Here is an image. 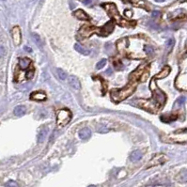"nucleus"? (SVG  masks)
Here are the masks:
<instances>
[{
    "label": "nucleus",
    "mask_w": 187,
    "mask_h": 187,
    "mask_svg": "<svg viewBox=\"0 0 187 187\" xmlns=\"http://www.w3.org/2000/svg\"><path fill=\"white\" fill-rule=\"evenodd\" d=\"M106 74H112V70H111V69H108V71H106Z\"/></svg>",
    "instance_id": "obj_33"
},
{
    "label": "nucleus",
    "mask_w": 187,
    "mask_h": 187,
    "mask_svg": "<svg viewBox=\"0 0 187 187\" xmlns=\"http://www.w3.org/2000/svg\"><path fill=\"white\" fill-rule=\"evenodd\" d=\"M185 100H186V98L184 96H181L180 98H178L177 101L175 102V104H174V107H176V108L181 107V106L184 104Z\"/></svg>",
    "instance_id": "obj_20"
},
{
    "label": "nucleus",
    "mask_w": 187,
    "mask_h": 187,
    "mask_svg": "<svg viewBox=\"0 0 187 187\" xmlns=\"http://www.w3.org/2000/svg\"><path fill=\"white\" fill-rule=\"evenodd\" d=\"M48 134V129L47 128H42L39 134H38V143H43L45 141L46 137H47Z\"/></svg>",
    "instance_id": "obj_15"
},
{
    "label": "nucleus",
    "mask_w": 187,
    "mask_h": 187,
    "mask_svg": "<svg viewBox=\"0 0 187 187\" xmlns=\"http://www.w3.org/2000/svg\"><path fill=\"white\" fill-rule=\"evenodd\" d=\"M30 99L34 101H44L46 99V94L43 91H34L30 95Z\"/></svg>",
    "instance_id": "obj_10"
},
{
    "label": "nucleus",
    "mask_w": 187,
    "mask_h": 187,
    "mask_svg": "<svg viewBox=\"0 0 187 187\" xmlns=\"http://www.w3.org/2000/svg\"><path fill=\"white\" fill-rule=\"evenodd\" d=\"M74 15L79 20H83V21H88L90 18L86 12H85L83 10H77L74 12Z\"/></svg>",
    "instance_id": "obj_11"
},
{
    "label": "nucleus",
    "mask_w": 187,
    "mask_h": 187,
    "mask_svg": "<svg viewBox=\"0 0 187 187\" xmlns=\"http://www.w3.org/2000/svg\"><path fill=\"white\" fill-rule=\"evenodd\" d=\"M32 38L34 41L36 42V44L38 46H40V47H42V42H41V37L40 35H38L37 33H32Z\"/></svg>",
    "instance_id": "obj_22"
},
{
    "label": "nucleus",
    "mask_w": 187,
    "mask_h": 187,
    "mask_svg": "<svg viewBox=\"0 0 187 187\" xmlns=\"http://www.w3.org/2000/svg\"><path fill=\"white\" fill-rule=\"evenodd\" d=\"M18 65L20 67V69L22 70H27L29 68V66L31 65V60L27 57H24V58H20L19 59V63Z\"/></svg>",
    "instance_id": "obj_12"
},
{
    "label": "nucleus",
    "mask_w": 187,
    "mask_h": 187,
    "mask_svg": "<svg viewBox=\"0 0 187 187\" xmlns=\"http://www.w3.org/2000/svg\"><path fill=\"white\" fill-rule=\"evenodd\" d=\"M12 40L15 45H20L22 41V34H21V29L19 27H14L11 30Z\"/></svg>",
    "instance_id": "obj_8"
},
{
    "label": "nucleus",
    "mask_w": 187,
    "mask_h": 187,
    "mask_svg": "<svg viewBox=\"0 0 187 187\" xmlns=\"http://www.w3.org/2000/svg\"><path fill=\"white\" fill-rule=\"evenodd\" d=\"M135 88H137V83L134 82V80H132V82H130L123 88L113 90L111 93H110V96H111V99L114 102L118 103V102H121L123 100L127 99L128 97H130L134 92Z\"/></svg>",
    "instance_id": "obj_2"
},
{
    "label": "nucleus",
    "mask_w": 187,
    "mask_h": 187,
    "mask_svg": "<svg viewBox=\"0 0 187 187\" xmlns=\"http://www.w3.org/2000/svg\"><path fill=\"white\" fill-rule=\"evenodd\" d=\"M57 77L60 80H65L67 78L66 71L62 69H57Z\"/></svg>",
    "instance_id": "obj_21"
},
{
    "label": "nucleus",
    "mask_w": 187,
    "mask_h": 187,
    "mask_svg": "<svg viewBox=\"0 0 187 187\" xmlns=\"http://www.w3.org/2000/svg\"><path fill=\"white\" fill-rule=\"evenodd\" d=\"M5 185L6 187H19L18 183L14 181H8Z\"/></svg>",
    "instance_id": "obj_26"
},
{
    "label": "nucleus",
    "mask_w": 187,
    "mask_h": 187,
    "mask_svg": "<svg viewBox=\"0 0 187 187\" xmlns=\"http://www.w3.org/2000/svg\"><path fill=\"white\" fill-rule=\"evenodd\" d=\"M167 160V157L165 156V154H164V153L156 154V155L153 157V158H152V159L151 160V162L148 163V167H155V165L164 164Z\"/></svg>",
    "instance_id": "obj_7"
},
{
    "label": "nucleus",
    "mask_w": 187,
    "mask_h": 187,
    "mask_svg": "<svg viewBox=\"0 0 187 187\" xmlns=\"http://www.w3.org/2000/svg\"><path fill=\"white\" fill-rule=\"evenodd\" d=\"M71 118V113L68 109H60L58 110L57 116V123L59 127L65 126L70 122Z\"/></svg>",
    "instance_id": "obj_6"
},
{
    "label": "nucleus",
    "mask_w": 187,
    "mask_h": 187,
    "mask_svg": "<svg viewBox=\"0 0 187 187\" xmlns=\"http://www.w3.org/2000/svg\"><path fill=\"white\" fill-rule=\"evenodd\" d=\"M106 62H107V60H106L105 58H103V59H102V60H100V61L98 62L97 64H96V69H97V70H101V69H103V68L105 66Z\"/></svg>",
    "instance_id": "obj_23"
},
{
    "label": "nucleus",
    "mask_w": 187,
    "mask_h": 187,
    "mask_svg": "<svg viewBox=\"0 0 187 187\" xmlns=\"http://www.w3.org/2000/svg\"><path fill=\"white\" fill-rule=\"evenodd\" d=\"M103 7L104 8V10L106 11V12L109 14V16L113 18L115 20L118 25H120V27H134L135 25V22L131 24L128 21H126L125 19H123L122 17L120 15L118 11V8L116 7V5L113 3H107V4H104Z\"/></svg>",
    "instance_id": "obj_3"
},
{
    "label": "nucleus",
    "mask_w": 187,
    "mask_h": 187,
    "mask_svg": "<svg viewBox=\"0 0 187 187\" xmlns=\"http://www.w3.org/2000/svg\"><path fill=\"white\" fill-rule=\"evenodd\" d=\"M170 67L169 66H165L162 70L160 71L159 74H157L155 76H154V79H163V78H165L167 77V75L170 74Z\"/></svg>",
    "instance_id": "obj_9"
},
{
    "label": "nucleus",
    "mask_w": 187,
    "mask_h": 187,
    "mask_svg": "<svg viewBox=\"0 0 187 187\" xmlns=\"http://www.w3.org/2000/svg\"><path fill=\"white\" fill-rule=\"evenodd\" d=\"M4 55H5V49L2 45H0V57H3Z\"/></svg>",
    "instance_id": "obj_29"
},
{
    "label": "nucleus",
    "mask_w": 187,
    "mask_h": 187,
    "mask_svg": "<svg viewBox=\"0 0 187 187\" xmlns=\"http://www.w3.org/2000/svg\"><path fill=\"white\" fill-rule=\"evenodd\" d=\"M114 29V23L112 21H110L107 24H105L103 27L98 28L95 27H92V25H83V27L80 28V30L78 32V36L82 39H86V38L90 37L92 34H98L100 36H107L110 33L113 31Z\"/></svg>",
    "instance_id": "obj_1"
},
{
    "label": "nucleus",
    "mask_w": 187,
    "mask_h": 187,
    "mask_svg": "<svg viewBox=\"0 0 187 187\" xmlns=\"http://www.w3.org/2000/svg\"><path fill=\"white\" fill-rule=\"evenodd\" d=\"M142 158V152L140 151H134L130 154V160L132 162H137Z\"/></svg>",
    "instance_id": "obj_19"
},
{
    "label": "nucleus",
    "mask_w": 187,
    "mask_h": 187,
    "mask_svg": "<svg viewBox=\"0 0 187 187\" xmlns=\"http://www.w3.org/2000/svg\"><path fill=\"white\" fill-rule=\"evenodd\" d=\"M88 187H96L95 185H90V186H88Z\"/></svg>",
    "instance_id": "obj_36"
},
{
    "label": "nucleus",
    "mask_w": 187,
    "mask_h": 187,
    "mask_svg": "<svg viewBox=\"0 0 187 187\" xmlns=\"http://www.w3.org/2000/svg\"><path fill=\"white\" fill-rule=\"evenodd\" d=\"M174 44H175V41H174L173 39H169L167 42V46L169 48V49H172V47L174 46Z\"/></svg>",
    "instance_id": "obj_28"
},
{
    "label": "nucleus",
    "mask_w": 187,
    "mask_h": 187,
    "mask_svg": "<svg viewBox=\"0 0 187 187\" xmlns=\"http://www.w3.org/2000/svg\"><path fill=\"white\" fill-rule=\"evenodd\" d=\"M91 137V131L88 128H83L79 132V137L82 140H87Z\"/></svg>",
    "instance_id": "obj_14"
},
{
    "label": "nucleus",
    "mask_w": 187,
    "mask_h": 187,
    "mask_svg": "<svg viewBox=\"0 0 187 187\" xmlns=\"http://www.w3.org/2000/svg\"><path fill=\"white\" fill-rule=\"evenodd\" d=\"M144 51H145V53L147 55H148V56H150V55H152L154 52L153 48L151 47V46H145V47H144Z\"/></svg>",
    "instance_id": "obj_25"
},
{
    "label": "nucleus",
    "mask_w": 187,
    "mask_h": 187,
    "mask_svg": "<svg viewBox=\"0 0 187 187\" xmlns=\"http://www.w3.org/2000/svg\"><path fill=\"white\" fill-rule=\"evenodd\" d=\"M69 84L71 88H74V90H80V88H81V84H80L79 79L77 77H75V76H70Z\"/></svg>",
    "instance_id": "obj_13"
},
{
    "label": "nucleus",
    "mask_w": 187,
    "mask_h": 187,
    "mask_svg": "<svg viewBox=\"0 0 187 187\" xmlns=\"http://www.w3.org/2000/svg\"><path fill=\"white\" fill-rule=\"evenodd\" d=\"M92 2V0H84L83 3L85 4V5H90V4Z\"/></svg>",
    "instance_id": "obj_32"
},
{
    "label": "nucleus",
    "mask_w": 187,
    "mask_h": 187,
    "mask_svg": "<svg viewBox=\"0 0 187 187\" xmlns=\"http://www.w3.org/2000/svg\"><path fill=\"white\" fill-rule=\"evenodd\" d=\"M165 117H167V118L161 117V120H162L164 122H171L177 118V116H165Z\"/></svg>",
    "instance_id": "obj_24"
},
{
    "label": "nucleus",
    "mask_w": 187,
    "mask_h": 187,
    "mask_svg": "<svg viewBox=\"0 0 187 187\" xmlns=\"http://www.w3.org/2000/svg\"><path fill=\"white\" fill-rule=\"evenodd\" d=\"M25 49H27V51H29V52H30V51H31V49H29V48H27V47H25Z\"/></svg>",
    "instance_id": "obj_35"
},
{
    "label": "nucleus",
    "mask_w": 187,
    "mask_h": 187,
    "mask_svg": "<svg viewBox=\"0 0 187 187\" xmlns=\"http://www.w3.org/2000/svg\"><path fill=\"white\" fill-rule=\"evenodd\" d=\"M27 112V108L25 105H17L14 108V115L17 117H22Z\"/></svg>",
    "instance_id": "obj_17"
},
{
    "label": "nucleus",
    "mask_w": 187,
    "mask_h": 187,
    "mask_svg": "<svg viewBox=\"0 0 187 187\" xmlns=\"http://www.w3.org/2000/svg\"><path fill=\"white\" fill-rule=\"evenodd\" d=\"M160 15H161L160 11H152V17H153V18H156V17H158Z\"/></svg>",
    "instance_id": "obj_30"
},
{
    "label": "nucleus",
    "mask_w": 187,
    "mask_h": 187,
    "mask_svg": "<svg viewBox=\"0 0 187 187\" xmlns=\"http://www.w3.org/2000/svg\"><path fill=\"white\" fill-rule=\"evenodd\" d=\"M177 181L181 182V183H184L187 182V168L186 169H182V170L178 174L177 176Z\"/></svg>",
    "instance_id": "obj_18"
},
{
    "label": "nucleus",
    "mask_w": 187,
    "mask_h": 187,
    "mask_svg": "<svg viewBox=\"0 0 187 187\" xmlns=\"http://www.w3.org/2000/svg\"><path fill=\"white\" fill-rule=\"evenodd\" d=\"M155 1H156V2H164L165 0H155Z\"/></svg>",
    "instance_id": "obj_34"
},
{
    "label": "nucleus",
    "mask_w": 187,
    "mask_h": 187,
    "mask_svg": "<svg viewBox=\"0 0 187 187\" xmlns=\"http://www.w3.org/2000/svg\"><path fill=\"white\" fill-rule=\"evenodd\" d=\"M137 104L140 106L141 108L147 110V111L151 112V113H155L161 108V106L156 103V102L152 99H148V100H142L140 99L137 101Z\"/></svg>",
    "instance_id": "obj_4"
},
{
    "label": "nucleus",
    "mask_w": 187,
    "mask_h": 187,
    "mask_svg": "<svg viewBox=\"0 0 187 187\" xmlns=\"http://www.w3.org/2000/svg\"><path fill=\"white\" fill-rule=\"evenodd\" d=\"M74 49L81 55H84V56H88V55L90 54V50L87 49L86 47H84V46H82L81 44H79V43H76L74 45Z\"/></svg>",
    "instance_id": "obj_16"
},
{
    "label": "nucleus",
    "mask_w": 187,
    "mask_h": 187,
    "mask_svg": "<svg viewBox=\"0 0 187 187\" xmlns=\"http://www.w3.org/2000/svg\"><path fill=\"white\" fill-rule=\"evenodd\" d=\"M124 14H125L127 17H132V14H133V12H132L131 11H129V10H126V11H124Z\"/></svg>",
    "instance_id": "obj_31"
},
{
    "label": "nucleus",
    "mask_w": 187,
    "mask_h": 187,
    "mask_svg": "<svg viewBox=\"0 0 187 187\" xmlns=\"http://www.w3.org/2000/svg\"><path fill=\"white\" fill-rule=\"evenodd\" d=\"M151 88L152 90V99H153L160 106L164 105L165 103V100H167V96H165V94L162 90H160L159 88L155 86L154 80H152L151 81Z\"/></svg>",
    "instance_id": "obj_5"
},
{
    "label": "nucleus",
    "mask_w": 187,
    "mask_h": 187,
    "mask_svg": "<svg viewBox=\"0 0 187 187\" xmlns=\"http://www.w3.org/2000/svg\"><path fill=\"white\" fill-rule=\"evenodd\" d=\"M124 1H128V2H131V3H133L134 4V5H137V6H143V2L141 1V0H124Z\"/></svg>",
    "instance_id": "obj_27"
}]
</instances>
